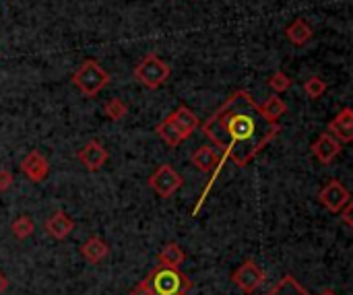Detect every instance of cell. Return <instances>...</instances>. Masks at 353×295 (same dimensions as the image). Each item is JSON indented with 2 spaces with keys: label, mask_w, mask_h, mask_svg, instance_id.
<instances>
[{
  "label": "cell",
  "mask_w": 353,
  "mask_h": 295,
  "mask_svg": "<svg viewBox=\"0 0 353 295\" xmlns=\"http://www.w3.org/2000/svg\"><path fill=\"white\" fill-rule=\"evenodd\" d=\"M205 136L221 153V165L232 159L246 167L279 134V124L267 120L246 91L232 93L203 124Z\"/></svg>",
  "instance_id": "6da1fadb"
},
{
  "label": "cell",
  "mask_w": 353,
  "mask_h": 295,
  "mask_svg": "<svg viewBox=\"0 0 353 295\" xmlns=\"http://www.w3.org/2000/svg\"><path fill=\"white\" fill-rule=\"evenodd\" d=\"M108 83L110 74L97 60H85L72 74V85L87 97H95Z\"/></svg>",
  "instance_id": "7a4b0ae2"
},
{
  "label": "cell",
  "mask_w": 353,
  "mask_h": 295,
  "mask_svg": "<svg viewBox=\"0 0 353 295\" xmlns=\"http://www.w3.org/2000/svg\"><path fill=\"white\" fill-rule=\"evenodd\" d=\"M149 277H151L155 295H174L180 292H188L192 287V281L186 275H182L178 269L155 267Z\"/></svg>",
  "instance_id": "3957f363"
},
{
  "label": "cell",
  "mask_w": 353,
  "mask_h": 295,
  "mask_svg": "<svg viewBox=\"0 0 353 295\" xmlns=\"http://www.w3.org/2000/svg\"><path fill=\"white\" fill-rule=\"evenodd\" d=\"M170 66L159 58V56H155V54H147L141 62H139V66L134 68V77H137V81L143 85V87H147V89H157V87H161L168 79H170Z\"/></svg>",
  "instance_id": "277c9868"
},
{
  "label": "cell",
  "mask_w": 353,
  "mask_h": 295,
  "mask_svg": "<svg viewBox=\"0 0 353 295\" xmlns=\"http://www.w3.org/2000/svg\"><path fill=\"white\" fill-rule=\"evenodd\" d=\"M184 180L182 176L168 163L159 165L151 178H149V188L159 196V199H172V194H176L182 188Z\"/></svg>",
  "instance_id": "5b68a950"
},
{
  "label": "cell",
  "mask_w": 353,
  "mask_h": 295,
  "mask_svg": "<svg viewBox=\"0 0 353 295\" xmlns=\"http://www.w3.org/2000/svg\"><path fill=\"white\" fill-rule=\"evenodd\" d=\"M232 281L244 292V294H254L263 283H265V271L261 265L254 261H246L238 267V271L232 275Z\"/></svg>",
  "instance_id": "8992f818"
},
{
  "label": "cell",
  "mask_w": 353,
  "mask_h": 295,
  "mask_svg": "<svg viewBox=\"0 0 353 295\" xmlns=\"http://www.w3.org/2000/svg\"><path fill=\"white\" fill-rule=\"evenodd\" d=\"M319 201L325 205L327 211L339 213V211L352 201V194H350V190H347L339 180H331V182L319 192Z\"/></svg>",
  "instance_id": "52a82bcc"
},
{
  "label": "cell",
  "mask_w": 353,
  "mask_h": 295,
  "mask_svg": "<svg viewBox=\"0 0 353 295\" xmlns=\"http://www.w3.org/2000/svg\"><path fill=\"white\" fill-rule=\"evenodd\" d=\"M108 149L99 143V141H89L83 149H79V153H77V159L83 163V167L87 170V172H91V174H95V172H99L103 165H105V161H108Z\"/></svg>",
  "instance_id": "ba28073f"
},
{
  "label": "cell",
  "mask_w": 353,
  "mask_h": 295,
  "mask_svg": "<svg viewBox=\"0 0 353 295\" xmlns=\"http://www.w3.org/2000/svg\"><path fill=\"white\" fill-rule=\"evenodd\" d=\"M21 172L35 184L43 182L50 174V163L39 151H29L21 161Z\"/></svg>",
  "instance_id": "9c48e42d"
},
{
  "label": "cell",
  "mask_w": 353,
  "mask_h": 295,
  "mask_svg": "<svg viewBox=\"0 0 353 295\" xmlns=\"http://www.w3.org/2000/svg\"><path fill=\"white\" fill-rule=\"evenodd\" d=\"M329 134H333L339 143H352L353 141V110L347 105L343 108L327 126Z\"/></svg>",
  "instance_id": "30bf717a"
},
{
  "label": "cell",
  "mask_w": 353,
  "mask_h": 295,
  "mask_svg": "<svg viewBox=\"0 0 353 295\" xmlns=\"http://www.w3.org/2000/svg\"><path fill=\"white\" fill-rule=\"evenodd\" d=\"M341 153V143L329 134V132H323L314 143H312V155L323 163V165H329L337 155Z\"/></svg>",
  "instance_id": "8fae6325"
},
{
  "label": "cell",
  "mask_w": 353,
  "mask_h": 295,
  "mask_svg": "<svg viewBox=\"0 0 353 295\" xmlns=\"http://www.w3.org/2000/svg\"><path fill=\"white\" fill-rule=\"evenodd\" d=\"M43 230H46V234H48L50 238H54V240H66V238L72 234V230H74V221H72L64 211H56V213H52V215L46 219Z\"/></svg>",
  "instance_id": "7c38bea8"
},
{
  "label": "cell",
  "mask_w": 353,
  "mask_h": 295,
  "mask_svg": "<svg viewBox=\"0 0 353 295\" xmlns=\"http://www.w3.org/2000/svg\"><path fill=\"white\" fill-rule=\"evenodd\" d=\"M170 118H172L174 126L178 128L182 141L190 139V134L199 128V118H196V114H194L188 105H180Z\"/></svg>",
  "instance_id": "4fadbf2b"
},
{
  "label": "cell",
  "mask_w": 353,
  "mask_h": 295,
  "mask_svg": "<svg viewBox=\"0 0 353 295\" xmlns=\"http://www.w3.org/2000/svg\"><path fill=\"white\" fill-rule=\"evenodd\" d=\"M108 254H110V246H108L99 236H91V238L85 240L83 246H81V256H83L89 265H99Z\"/></svg>",
  "instance_id": "5bb4252c"
},
{
  "label": "cell",
  "mask_w": 353,
  "mask_h": 295,
  "mask_svg": "<svg viewBox=\"0 0 353 295\" xmlns=\"http://www.w3.org/2000/svg\"><path fill=\"white\" fill-rule=\"evenodd\" d=\"M285 35L294 45H304L312 39L314 33H312V27L304 19H296L292 25L285 27Z\"/></svg>",
  "instance_id": "9a60e30c"
},
{
  "label": "cell",
  "mask_w": 353,
  "mask_h": 295,
  "mask_svg": "<svg viewBox=\"0 0 353 295\" xmlns=\"http://www.w3.org/2000/svg\"><path fill=\"white\" fill-rule=\"evenodd\" d=\"M184 263V252L178 244H165L161 252L157 254V267H168V269H178Z\"/></svg>",
  "instance_id": "2e32d148"
},
{
  "label": "cell",
  "mask_w": 353,
  "mask_h": 295,
  "mask_svg": "<svg viewBox=\"0 0 353 295\" xmlns=\"http://www.w3.org/2000/svg\"><path fill=\"white\" fill-rule=\"evenodd\" d=\"M259 110L267 120L277 122L288 112V103L279 95H271L269 99H265V103H259Z\"/></svg>",
  "instance_id": "e0dca14e"
},
{
  "label": "cell",
  "mask_w": 353,
  "mask_h": 295,
  "mask_svg": "<svg viewBox=\"0 0 353 295\" xmlns=\"http://www.w3.org/2000/svg\"><path fill=\"white\" fill-rule=\"evenodd\" d=\"M267 295H310L292 275H285Z\"/></svg>",
  "instance_id": "ac0fdd59"
},
{
  "label": "cell",
  "mask_w": 353,
  "mask_h": 295,
  "mask_svg": "<svg viewBox=\"0 0 353 295\" xmlns=\"http://www.w3.org/2000/svg\"><path fill=\"white\" fill-rule=\"evenodd\" d=\"M10 232L17 240H27L33 236L35 232V223L29 215H19L12 223H10Z\"/></svg>",
  "instance_id": "d6986e66"
},
{
  "label": "cell",
  "mask_w": 353,
  "mask_h": 295,
  "mask_svg": "<svg viewBox=\"0 0 353 295\" xmlns=\"http://www.w3.org/2000/svg\"><path fill=\"white\" fill-rule=\"evenodd\" d=\"M157 134H159V136L170 145V147H178V145L182 143V136H180L178 128L174 126V122H172V118H170V116L157 124Z\"/></svg>",
  "instance_id": "ffe728a7"
},
{
  "label": "cell",
  "mask_w": 353,
  "mask_h": 295,
  "mask_svg": "<svg viewBox=\"0 0 353 295\" xmlns=\"http://www.w3.org/2000/svg\"><path fill=\"white\" fill-rule=\"evenodd\" d=\"M103 114L112 120V122H120L128 116V105L118 99V97H112L105 105H103Z\"/></svg>",
  "instance_id": "44dd1931"
},
{
  "label": "cell",
  "mask_w": 353,
  "mask_h": 295,
  "mask_svg": "<svg viewBox=\"0 0 353 295\" xmlns=\"http://www.w3.org/2000/svg\"><path fill=\"white\" fill-rule=\"evenodd\" d=\"M329 85L325 83V79L321 77H310L306 83H304V93L310 97V99H321L325 93H327Z\"/></svg>",
  "instance_id": "7402d4cb"
},
{
  "label": "cell",
  "mask_w": 353,
  "mask_h": 295,
  "mask_svg": "<svg viewBox=\"0 0 353 295\" xmlns=\"http://www.w3.org/2000/svg\"><path fill=\"white\" fill-rule=\"evenodd\" d=\"M269 87L279 95V93H285L290 87H292V79L283 72V70H277V72H273L271 74V79H269Z\"/></svg>",
  "instance_id": "603a6c76"
},
{
  "label": "cell",
  "mask_w": 353,
  "mask_h": 295,
  "mask_svg": "<svg viewBox=\"0 0 353 295\" xmlns=\"http://www.w3.org/2000/svg\"><path fill=\"white\" fill-rule=\"evenodd\" d=\"M130 295H155L153 294V283H151V277L143 279L137 287H132Z\"/></svg>",
  "instance_id": "cb8c5ba5"
},
{
  "label": "cell",
  "mask_w": 353,
  "mask_h": 295,
  "mask_svg": "<svg viewBox=\"0 0 353 295\" xmlns=\"http://www.w3.org/2000/svg\"><path fill=\"white\" fill-rule=\"evenodd\" d=\"M339 217H341V221L345 223V227H353V205H352V201L337 213Z\"/></svg>",
  "instance_id": "d4e9b609"
},
{
  "label": "cell",
  "mask_w": 353,
  "mask_h": 295,
  "mask_svg": "<svg viewBox=\"0 0 353 295\" xmlns=\"http://www.w3.org/2000/svg\"><path fill=\"white\" fill-rule=\"evenodd\" d=\"M12 186V174L8 170H0V192H6Z\"/></svg>",
  "instance_id": "484cf974"
},
{
  "label": "cell",
  "mask_w": 353,
  "mask_h": 295,
  "mask_svg": "<svg viewBox=\"0 0 353 295\" xmlns=\"http://www.w3.org/2000/svg\"><path fill=\"white\" fill-rule=\"evenodd\" d=\"M8 289V277L4 273H0V294H4Z\"/></svg>",
  "instance_id": "4316f807"
},
{
  "label": "cell",
  "mask_w": 353,
  "mask_h": 295,
  "mask_svg": "<svg viewBox=\"0 0 353 295\" xmlns=\"http://www.w3.org/2000/svg\"><path fill=\"white\" fill-rule=\"evenodd\" d=\"M321 295H339V294H337V292H333V289H325Z\"/></svg>",
  "instance_id": "83f0119b"
},
{
  "label": "cell",
  "mask_w": 353,
  "mask_h": 295,
  "mask_svg": "<svg viewBox=\"0 0 353 295\" xmlns=\"http://www.w3.org/2000/svg\"><path fill=\"white\" fill-rule=\"evenodd\" d=\"M174 295H186V292H180V294H174Z\"/></svg>",
  "instance_id": "f1b7e54d"
}]
</instances>
